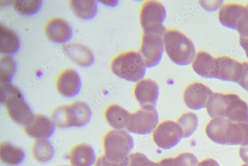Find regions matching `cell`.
I'll return each mask as SVG.
<instances>
[{
	"label": "cell",
	"mask_w": 248,
	"mask_h": 166,
	"mask_svg": "<svg viewBox=\"0 0 248 166\" xmlns=\"http://www.w3.org/2000/svg\"><path fill=\"white\" fill-rule=\"evenodd\" d=\"M69 3L72 12L80 18L91 19L97 13V3L93 0H70Z\"/></svg>",
	"instance_id": "obj_26"
},
{
	"label": "cell",
	"mask_w": 248,
	"mask_h": 166,
	"mask_svg": "<svg viewBox=\"0 0 248 166\" xmlns=\"http://www.w3.org/2000/svg\"><path fill=\"white\" fill-rule=\"evenodd\" d=\"M71 166H92L96 162V155L93 149L86 143L75 145L68 155Z\"/></svg>",
	"instance_id": "obj_21"
},
{
	"label": "cell",
	"mask_w": 248,
	"mask_h": 166,
	"mask_svg": "<svg viewBox=\"0 0 248 166\" xmlns=\"http://www.w3.org/2000/svg\"><path fill=\"white\" fill-rule=\"evenodd\" d=\"M127 166H162L161 164L151 161L144 154L134 152L128 156Z\"/></svg>",
	"instance_id": "obj_31"
},
{
	"label": "cell",
	"mask_w": 248,
	"mask_h": 166,
	"mask_svg": "<svg viewBox=\"0 0 248 166\" xmlns=\"http://www.w3.org/2000/svg\"><path fill=\"white\" fill-rule=\"evenodd\" d=\"M111 71L121 79L138 82L146 73V66L139 52L128 50L115 56L110 64Z\"/></svg>",
	"instance_id": "obj_5"
},
{
	"label": "cell",
	"mask_w": 248,
	"mask_h": 166,
	"mask_svg": "<svg viewBox=\"0 0 248 166\" xmlns=\"http://www.w3.org/2000/svg\"><path fill=\"white\" fill-rule=\"evenodd\" d=\"M104 155L109 160L116 163H127L134 147L133 138L123 130H111L103 137Z\"/></svg>",
	"instance_id": "obj_7"
},
{
	"label": "cell",
	"mask_w": 248,
	"mask_h": 166,
	"mask_svg": "<svg viewBox=\"0 0 248 166\" xmlns=\"http://www.w3.org/2000/svg\"><path fill=\"white\" fill-rule=\"evenodd\" d=\"M166 17V9L155 0L144 1L140 7L139 19L143 31L164 28L163 24Z\"/></svg>",
	"instance_id": "obj_10"
},
{
	"label": "cell",
	"mask_w": 248,
	"mask_h": 166,
	"mask_svg": "<svg viewBox=\"0 0 248 166\" xmlns=\"http://www.w3.org/2000/svg\"><path fill=\"white\" fill-rule=\"evenodd\" d=\"M92 114L86 102L75 101L69 105L57 107L52 112L51 116L56 127L67 129L86 126L90 121Z\"/></svg>",
	"instance_id": "obj_6"
},
{
	"label": "cell",
	"mask_w": 248,
	"mask_h": 166,
	"mask_svg": "<svg viewBox=\"0 0 248 166\" xmlns=\"http://www.w3.org/2000/svg\"><path fill=\"white\" fill-rule=\"evenodd\" d=\"M166 29L143 31L139 52L147 67L157 66L163 55V35Z\"/></svg>",
	"instance_id": "obj_8"
},
{
	"label": "cell",
	"mask_w": 248,
	"mask_h": 166,
	"mask_svg": "<svg viewBox=\"0 0 248 166\" xmlns=\"http://www.w3.org/2000/svg\"></svg>",
	"instance_id": "obj_39"
},
{
	"label": "cell",
	"mask_w": 248,
	"mask_h": 166,
	"mask_svg": "<svg viewBox=\"0 0 248 166\" xmlns=\"http://www.w3.org/2000/svg\"><path fill=\"white\" fill-rule=\"evenodd\" d=\"M164 50L170 59L179 66L192 64L196 54L192 41L175 29L167 30L163 35Z\"/></svg>",
	"instance_id": "obj_3"
},
{
	"label": "cell",
	"mask_w": 248,
	"mask_h": 166,
	"mask_svg": "<svg viewBox=\"0 0 248 166\" xmlns=\"http://www.w3.org/2000/svg\"><path fill=\"white\" fill-rule=\"evenodd\" d=\"M133 93L141 107H156L159 96V88L154 80L148 78L139 81L134 86Z\"/></svg>",
	"instance_id": "obj_13"
},
{
	"label": "cell",
	"mask_w": 248,
	"mask_h": 166,
	"mask_svg": "<svg viewBox=\"0 0 248 166\" xmlns=\"http://www.w3.org/2000/svg\"><path fill=\"white\" fill-rule=\"evenodd\" d=\"M241 166H248V164H243Z\"/></svg>",
	"instance_id": "obj_38"
},
{
	"label": "cell",
	"mask_w": 248,
	"mask_h": 166,
	"mask_svg": "<svg viewBox=\"0 0 248 166\" xmlns=\"http://www.w3.org/2000/svg\"><path fill=\"white\" fill-rule=\"evenodd\" d=\"M206 136L220 145H248V124L235 122L224 117L212 118L205 127Z\"/></svg>",
	"instance_id": "obj_2"
},
{
	"label": "cell",
	"mask_w": 248,
	"mask_h": 166,
	"mask_svg": "<svg viewBox=\"0 0 248 166\" xmlns=\"http://www.w3.org/2000/svg\"><path fill=\"white\" fill-rule=\"evenodd\" d=\"M213 93L212 90L203 83L193 82L186 87L184 91V102L189 109L199 111L206 108V103Z\"/></svg>",
	"instance_id": "obj_12"
},
{
	"label": "cell",
	"mask_w": 248,
	"mask_h": 166,
	"mask_svg": "<svg viewBox=\"0 0 248 166\" xmlns=\"http://www.w3.org/2000/svg\"><path fill=\"white\" fill-rule=\"evenodd\" d=\"M61 49L66 56L80 66H89L93 63L92 52L84 45L69 42L62 45Z\"/></svg>",
	"instance_id": "obj_19"
},
{
	"label": "cell",
	"mask_w": 248,
	"mask_h": 166,
	"mask_svg": "<svg viewBox=\"0 0 248 166\" xmlns=\"http://www.w3.org/2000/svg\"><path fill=\"white\" fill-rule=\"evenodd\" d=\"M242 70L237 83L244 90L248 92V62H242Z\"/></svg>",
	"instance_id": "obj_32"
},
{
	"label": "cell",
	"mask_w": 248,
	"mask_h": 166,
	"mask_svg": "<svg viewBox=\"0 0 248 166\" xmlns=\"http://www.w3.org/2000/svg\"><path fill=\"white\" fill-rule=\"evenodd\" d=\"M181 127L183 138L191 136L197 131L199 126V118L197 115L192 112H187L182 114L177 122Z\"/></svg>",
	"instance_id": "obj_27"
},
{
	"label": "cell",
	"mask_w": 248,
	"mask_h": 166,
	"mask_svg": "<svg viewBox=\"0 0 248 166\" xmlns=\"http://www.w3.org/2000/svg\"><path fill=\"white\" fill-rule=\"evenodd\" d=\"M183 138V131L178 123L170 120L159 123L153 133V139L155 144L164 150L175 148Z\"/></svg>",
	"instance_id": "obj_11"
},
{
	"label": "cell",
	"mask_w": 248,
	"mask_h": 166,
	"mask_svg": "<svg viewBox=\"0 0 248 166\" xmlns=\"http://www.w3.org/2000/svg\"><path fill=\"white\" fill-rule=\"evenodd\" d=\"M247 11L246 5L230 2L223 5L218 12V19L224 27L235 30Z\"/></svg>",
	"instance_id": "obj_18"
},
{
	"label": "cell",
	"mask_w": 248,
	"mask_h": 166,
	"mask_svg": "<svg viewBox=\"0 0 248 166\" xmlns=\"http://www.w3.org/2000/svg\"><path fill=\"white\" fill-rule=\"evenodd\" d=\"M159 162L162 166H197L199 161L193 154L184 152L175 157L162 159Z\"/></svg>",
	"instance_id": "obj_28"
},
{
	"label": "cell",
	"mask_w": 248,
	"mask_h": 166,
	"mask_svg": "<svg viewBox=\"0 0 248 166\" xmlns=\"http://www.w3.org/2000/svg\"><path fill=\"white\" fill-rule=\"evenodd\" d=\"M159 121V116L155 107H141L131 114L127 129L129 132L136 134H150L158 125Z\"/></svg>",
	"instance_id": "obj_9"
},
{
	"label": "cell",
	"mask_w": 248,
	"mask_h": 166,
	"mask_svg": "<svg viewBox=\"0 0 248 166\" xmlns=\"http://www.w3.org/2000/svg\"><path fill=\"white\" fill-rule=\"evenodd\" d=\"M216 59V79L237 83L242 70V62L227 56Z\"/></svg>",
	"instance_id": "obj_14"
},
{
	"label": "cell",
	"mask_w": 248,
	"mask_h": 166,
	"mask_svg": "<svg viewBox=\"0 0 248 166\" xmlns=\"http://www.w3.org/2000/svg\"><path fill=\"white\" fill-rule=\"evenodd\" d=\"M25 158L24 150L14 146L9 142H3L0 145V159L10 166H16L21 164Z\"/></svg>",
	"instance_id": "obj_23"
},
{
	"label": "cell",
	"mask_w": 248,
	"mask_h": 166,
	"mask_svg": "<svg viewBox=\"0 0 248 166\" xmlns=\"http://www.w3.org/2000/svg\"><path fill=\"white\" fill-rule=\"evenodd\" d=\"M240 45L248 58V38H239Z\"/></svg>",
	"instance_id": "obj_37"
},
{
	"label": "cell",
	"mask_w": 248,
	"mask_h": 166,
	"mask_svg": "<svg viewBox=\"0 0 248 166\" xmlns=\"http://www.w3.org/2000/svg\"><path fill=\"white\" fill-rule=\"evenodd\" d=\"M197 166H220L218 163L212 158H207L198 163Z\"/></svg>",
	"instance_id": "obj_35"
},
{
	"label": "cell",
	"mask_w": 248,
	"mask_h": 166,
	"mask_svg": "<svg viewBox=\"0 0 248 166\" xmlns=\"http://www.w3.org/2000/svg\"><path fill=\"white\" fill-rule=\"evenodd\" d=\"M55 126L52 120L40 114H35L31 121L23 127L25 133L29 137L36 139L50 137L53 134Z\"/></svg>",
	"instance_id": "obj_16"
},
{
	"label": "cell",
	"mask_w": 248,
	"mask_h": 166,
	"mask_svg": "<svg viewBox=\"0 0 248 166\" xmlns=\"http://www.w3.org/2000/svg\"><path fill=\"white\" fill-rule=\"evenodd\" d=\"M200 4L202 8L208 12L217 11L222 7L223 1H201Z\"/></svg>",
	"instance_id": "obj_34"
},
{
	"label": "cell",
	"mask_w": 248,
	"mask_h": 166,
	"mask_svg": "<svg viewBox=\"0 0 248 166\" xmlns=\"http://www.w3.org/2000/svg\"><path fill=\"white\" fill-rule=\"evenodd\" d=\"M19 46V39L16 33L4 25H0V52L4 54L15 53Z\"/></svg>",
	"instance_id": "obj_24"
},
{
	"label": "cell",
	"mask_w": 248,
	"mask_h": 166,
	"mask_svg": "<svg viewBox=\"0 0 248 166\" xmlns=\"http://www.w3.org/2000/svg\"><path fill=\"white\" fill-rule=\"evenodd\" d=\"M56 88L62 96L71 98L76 96L81 88V81L77 72L72 68H67L58 75L55 82Z\"/></svg>",
	"instance_id": "obj_15"
},
{
	"label": "cell",
	"mask_w": 248,
	"mask_h": 166,
	"mask_svg": "<svg viewBox=\"0 0 248 166\" xmlns=\"http://www.w3.org/2000/svg\"><path fill=\"white\" fill-rule=\"evenodd\" d=\"M239 156L244 163L248 164V145L240 148Z\"/></svg>",
	"instance_id": "obj_36"
},
{
	"label": "cell",
	"mask_w": 248,
	"mask_h": 166,
	"mask_svg": "<svg viewBox=\"0 0 248 166\" xmlns=\"http://www.w3.org/2000/svg\"><path fill=\"white\" fill-rule=\"evenodd\" d=\"M41 1L39 0H14L13 8L18 13L30 15L36 13L40 9Z\"/></svg>",
	"instance_id": "obj_30"
},
{
	"label": "cell",
	"mask_w": 248,
	"mask_h": 166,
	"mask_svg": "<svg viewBox=\"0 0 248 166\" xmlns=\"http://www.w3.org/2000/svg\"><path fill=\"white\" fill-rule=\"evenodd\" d=\"M194 72L206 79H216V59L208 52L200 50L196 53L192 64Z\"/></svg>",
	"instance_id": "obj_20"
},
{
	"label": "cell",
	"mask_w": 248,
	"mask_h": 166,
	"mask_svg": "<svg viewBox=\"0 0 248 166\" xmlns=\"http://www.w3.org/2000/svg\"><path fill=\"white\" fill-rule=\"evenodd\" d=\"M127 163H116L108 159L104 155L100 156L96 160L94 166H127Z\"/></svg>",
	"instance_id": "obj_33"
},
{
	"label": "cell",
	"mask_w": 248,
	"mask_h": 166,
	"mask_svg": "<svg viewBox=\"0 0 248 166\" xmlns=\"http://www.w3.org/2000/svg\"><path fill=\"white\" fill-rule=\"evenodd\" d=\"M31 152L35 160L40 163H46L54 157V149L47 139H37L31 145Z\"/></svg>",
	"instance_id": "obj_25"
},
{
	"label": "cell",
	"mask_w": 248,
	"mask_h": 166,
	"mask_svg": "<svg viewBox=\"0 0 248 166\" xmlns=\"http://www.w3.org/2000/svg\"><path fill=\"white\" fill-rule=\"evenodd\" d=\"M47 37L53 43H63L72 35V29L66 20L59 17L49 19L45 27Z\"/></svg>",
	"instance_id": "obj_17"
},
{
	"label": "cell",
	"mask_w": 248,
	"mask_h": 166,
	"mask_svg": "<svg viewBox=\"0 0 248 166\" xmlns=\"http://www.w3.org/2000/svg\"><path fill=\"white\" fill-rule=\"evenodd\" d=\"M131 114L128 111L117 104L108 106L105 112V117L108 123L115 130L127 129Z\"/></svg>",
	"instance_id": "obj_22"
},
{
	"label": "cell",
	"mask_w": 248,
	"mask_h": 166,
	"mask_svg": "<svg viewBox=\"0 0 248 166\" xmlns=\"http://www.w3.org/2000/svg\"><path fill=\"white\" fill-rule=\"evenodd\" d=\"M16 70V63L10 55H6L0 58V81L2 84L9 83Z\"/></svg>",
	"instance_id": "obj_29"
},
{
	"label": "cell",
	"mask_w": 248,
	"mask_h": 166,
	"mask_svg": "<svg viewBox=\"0 0 248 166\" xmlns=\"http://www.w3.org/2000/svg\"><path fill=\"white\" fill-rule=\"evenodd\" d=\"M205 108L212 118L224 117L248 124V103L236 94L215 92L209 98Z\"/></svg>",
	"instance_id": "obj_1"
},
{
	"label": "cell",
	"mask_w": 248,
	"mask_h": 166,
	"mask_svg": "<svg viewBox=\"0 0 248 166\" xmlns=\"http://www.w3.org/2000/svg\"><path fill=\"white\" fill-rule=\"evenodd\" d=\"M1 102L10 118L19 125L26 126L32 120L34 115L21 91L11 83L1 85Z\"/></svg>",
	"instance_id": "obj_4"
}]
</instances>
